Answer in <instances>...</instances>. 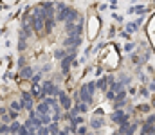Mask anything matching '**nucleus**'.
<instances>
[{
    "label": "nucleus",
    "mask_w": 155,
    "mask_h": 135,
    "mask_svg": "<svg viewBox=\"0 0 155 135\" xmlns=\"http://www.w3.org/2000/svg\"><path fill=\"white\" fill-rule=\"evenodd\" d=\"M110 119L121 126V124H124V123H130V114H126L124 110H114L112 115H110Z\"/></svg>",
    "instance_id": "1"
},
{
    "label": "nucleus",
    "mask_w": 155,
    "mask_h": 135,
    "mask_svg": "<svg viewBox=\"0 0 155 135\" xmlns=\"http://www.w3.org/2000/svg\"><path fill=\"white\" fill-rule=\"evenodd\" d=\"M63 49H69V50H78V47L81 45V38L79 36H67L63 40Z\"/></svg>",
    "instance_id": "2"
},
{
    "label": "nucleus",
    "mask_w": 155,
    "mask_h": 135,
    "mask_svg": "<svg viewBox=\"0 0 155 135\" xmlns=\"http://www.w3.org/2000/svg\"><path fill=\"white\" fill-rule=\"evenodd\" d=\"M56 99H58V104H61V108H63V110H67V112H69V110L72 108V99H71L63 90L60 92V95H58Z\"/></svg>",
    "instance_id": "3"
},
{
    "label": "nucleus",
    "mask_w": 155,
    "mask_h": 135,
    "mask_svg": "<svg viewBox=\"0 0 155 135\" xmlns=\"http://www.w3.org/2000/svg\"><path fill=\"white\" fill-rule=\"evenodd\" d=\"M74 58H76V54H67V56L61 59V72H63V76H67V74H69V70H71V65H72Z\"/></svg>",
    "instance_id": "4"
},
{
    "label": "nucleus",
    "mask_w": 155,
    "mask_h": 135,
    "mask_svg": "<svg viewBox=\"0 0 155 135\" xmlns=\"http://www.w3.org/2000/svg\"><path fill=\"white\" fill-rule=\"evenodd\" d=\"M35 112H36V115H51V106H47L41 101V103H38V106L35 108Z\"/></svg>",
    "instance_id": "5"
},
{
    "label": "nucleus",
    "mask_w": 155,
    "mask_h": 135,
    "mask_svg": "<svg viewBox=\"0 0 155 135\" xmlns=\"http://www.w3.org/2000/svg\"><path fill=\"white\" fill-rule=\"evenodd\" d=\"M103 124H105V119H103V117H90V128H94V130H101Z\"/></svg>",
    "instance_id": "6"
},
{
    "label": "nucleus",
    "mask_w": 155,
    "mask_h": 135,
    "mask_svg": "<svg viewBox=\"0 0 155 135\" xmlns=\"http://www.w3.org/2000/svg\"><path fill=\"white\" fill-rule=\"evenodd\" d=\"M54 25H56V20L54 18H47L45 24H43V31H47V34H49V33H52Z\"/></svg>",
    "instance_id": "7"
},
{
    "label": "nucleus",
    "mask_w": 155,
    "mask_h": 135,
    "mask_svg": "<svg viewBox=\"0 0 155 135\" xmlns=\"http://www.w3.org/2000/svg\"><path fill=\"white\" fill-rule=\"evenodd\" d=\"M20 78H22V79H31V78H33V69H31V67H24V69L20 70Z\"/></svg>",
    "instance_id": "8"
},
{
    "label": "nucleus",
    "mask_w": 155,
    "mask_h": 135,
    "mask_svg": "<svg viewBox=\"0 0 155 135\" xmlns=\"http://www.w3.org/2000/svg\"><path fill=\"white\" fill-rule=\"evenodd\" d=\"M9 106H11V110H13V112H16V114H20V112L24 110V103H22V101H11V104H9Z\"/></svg>",
    "instance_id": "9"
},
{
    "label": "nucleus",
    "mask_w": 155,
    "mask_h": 135,
    "mask_svg": "<svg viewBox=\"0 0 155 135\" xmlns=\"http://www.w3.org/2000/svg\"><path fill=\"white\" fill-rule=\"evenodd\" d=\"M128 13H139V14H143V13H148V7H144V5H132L128 9Z\"/></svg>",
    "instance_id": "10"
},
{
    "label": "nucleus",
    "mask_w": 155,
    "mask_h": 135,
    "mask_svg": "<svg viewBox=\"0 0 155 135\" xmlns=\"http://www.w3.org/2000/svg\"><path fill=\"white\" fill-rule=\"evenodd\" d=\"M94 85H96V88L103 90V92H105V90H108V87H107V76H105V78H101V79H97Z\"/></svg>",
    "instance_id": "11"
},
{
    "label": "nucleus",
    "mask_w": 155,
    "mask_h": 135,
    "mask_svg": "<svg viewBox=\"0 0 155 135\" xmlns=\"http://www.w3.org/2000/svg\"><path fill=\"white\" fill-rule=\"evenodd\" d=\"M137 29H139V25L135 22H128L126 24V34H134V33H137Z\"/></svg>",
    "instance_id": "12"
},
{
    "label": "nucleus",
    "mask_w": 155,
    "mask_h": 135,
    "mask_svg": "<svg viewBox=\"0 0 155 135\" xmlns=\"http://www.w3.org/2000/svg\"><path fill=\"white\" fill-rule=\"evenodd\" d=\"M20 126H22V124H20V123H18V121H11V123H9V133H18V130H20Z\"/></svg>",
    "instance_id": "13"
},
{
    "label": "nucleus",
    "mask_w": 155,
    "mask_h": 135,
    "mask_svg": "<svg viewBox=\"0 0 155 135\" xmlns=\"http://www.w3.org/2000/svg\"><path fill=\"white\" fill-rule=\"evenodd\" d=\"M47 128V132L51 135H58V132H60V128H58V123H51L49 126H45Z\"/></svg>",
    "instance_id": "14"
},
{
    "label": "nucleus",
    "mask_w": 155,
    "mask_h": 135,
    "mask_svg": "<svg viewBox=\"0 0 155 135\" xmlns=\"http://www.w3.org/2000/svg\"><path fill=\"white\" fill-rule=\"evenodd\" d=\"M38 119H40V123H41V126H49L52 123L51 115H38Z\"/></svg>",
    "instance_id": "15"
},
{
    "label": "nucleus",
    "mask_w": 155,
    "mask_h": 135,
    "mask_svg": "<svg viewBox=\"0 0 155 135\" xmlns=\"http://www.w3.org/2000/svg\"><path fill=\"white\" fill-rule=\"evenodd\" d=\"M65 56H67V50H65V49H56V50H54V58H56V59H63Z\"/></svg>",
    "instance_id": "16"
},
{
    "label": "nucleus",
    "mask_w": 155,
    "mask_h": 135,
    "mask_svg": "<svg viewBox=\"0 0 155 135\" xmlns=\"http://www.w3.org/2000/svg\"><path fill=\"white\" fill-rule=\"evenodd\" d=\"M22 101L24 103H33V95L29 92H22Z\"/></svg>",
    "instance_id": "17"
},
{
    "label": "nucleus",
    "mask_w": 155,
    "mask_h": 135,
    "mask_svg": "<svg viewBox=\"0 0 155 135\" xmlns=\"http://www.w3.org/2000/svg\"><path fill=\"white\" fill-rule=\"evenodd\" d=\"M9 133V124H2L0 123V135H7Z\"/></svg>",
    "instance_id": "18"
},
{
    "label": "nucleus",
    "mask_w": 155,
    "mask_h": 135,
    "mask_svg": "<svg viewBox=\"0 0 155 135\" xmlns=\"http://www.w3.org/2000/svg\"><path fill=\"white\" fill-rule=\"evenodd\" d=\"M119 78H121V81H119V83H121V85H123V87H124V85H128V83H130V76H124V74H121V76H119Z\"/></svg>",
    "instance_id": "19"
},
{
    "label": "nucleus",
    "mask_w": 155,
    "mask_h": 135,
    "mask_svg": "<svg viewBox=\"0 0 155 135\" xmlns=\"http://www.w3.org/2000/svg\"><path fill=\"white\" fill-rule=\"evenodd\" d=\"M33 97H36V95H40V87L38 85H33V88H31V92H29Z\"/></svg>",
    "instance_id": "20"
},
{
    "label": "nucleus",
    "mask_w": 155,
    "mask_h": 135,
    "mask_svg": "<svg viewBox=\"0 0 155 135\" xmlns=\"http://www.w3.org/2000/svg\"><path fill=\"white\" fill-rule=\"evenodd\" d=\"M153 123H155V115H153V114H150V115L146 117V123H144V124H150V126H153Z\"/></svg>",
    "instance_id": "21"
},
{
    "label": "nucleus",
    "mask_w": 155,
    "mask_h": 135,
    "mask_svg": "<svg viewBox=\"0 0 155 135\" xmlns=\"http://www.w3.org/2000/svg\"><path fill=\"white\" fill-rule=\"evenodd\" d=\"M41 79V72H38V74H35L33 78H31V81H33V85H38V81Z\"/></svg>",
    "instance_id": "22"
},
{
    "label": "nucleus",
    "mask_w": 155,
    "mask_h": 135,
    "mask_svg": "<svg viewBox=\"0 0 155 135\" xmlns=\"http://www.w3.org/2000/svg\"><path fill=\"white\" fill-rule=\"evenodd\" d=\"M25 49H27V42L25 40H20L18 42V50H25Z\"/></svg>",
    "instance_id": "23"
},
{
    "label": "nucleus",
    "mask_w": 155,
    "mask_h": 135,
    "mask_svg": "<svg viewBox=\"0 0 155 135\" xmlns=\"http://www.w3.org/2000/svg\"><path fill=\"white\" fill-rule=\"evenodd\" d=\"M132 63H134V65H141V58H139L137 54H132Z\"/></svg>",
    "instance_id": "24"
},
{
    "label": "nucleus",
    "mask_w": 155,
    "mask_h": 135,
    "mask_svg": "<svg viewBox=\"0 0 155 135\" xmlns=\"http://www.w3.org/2000/svg\"><path fill=\"white\" fill-rule=\"evenodd\" d=\"M24 67H25V58H24V56H20V58H18V69L22 70Z\"/></svg>",
    "instance_id": "25"
},
{
    "label": "nucleus",
    "mask_w": 155,
    "mask_h": 135,
    "mask_svg": "<svg viewBox=\"0 0 155 135\" xmlns=\"http://www.w3.org/2000/svg\"><path fill=\"white\" fill-rule=\"evenodd\" d=\"M56 5V11H63L65 7H67V4H63V2H58V4H54Z\"/></svg>",
    "instance_id": "26"
},
{
    "label": "nucleus",
    "mask_w": 155,
    "mask_h": 135,
    "mask_svg": "<svg viewBox=\"0 0 155 135\" xmlns=\"http://www.w3.org/2000/svg\"><path fill=\"white\" fill-rule=\"evenodd\" d=\"M137 108H139L141 112H150V110H152V106H150V104H141V106H137Z\"/></svg>",
    "instance_id": "27"
},
{
    "label": "nucleus",
    "mask_w": 155,
    "mask_h": 135,
    "mask_svg": "<svg viewBox=\"0 0 155 135\" xmlns=\"http://www.w3.org/2000/svg\"><path fill=\"white\" fill-rule=\"evenodd\" d=\"M107 99H110V101H114V99H116V92H112V90H108V92H107Z\"/></svg>",
    "instance_id": "28"
},
{
    "label": "nucleus",
    "mask_w": 155,
    "mask_h": 135,
    "mask_svg": "<svg viewBox=\"0 0 155 135\" xmlns=\"http://www.w3.org/2000/svg\"><path fill=\"white\" fill-rule=\"evenodd\" d=\"M16 135H29V132H27V128L20 126V130H18V133H16Z\"/></svg>",
    "instance_id": "29"
},
{
    "label": "nucleus",
    "mask_w": 155,
    "mask_h": 135,
    "mask_svg": "<svg viewBox=\"0 0 155 135\" xmlns=\"http://www.w3.org/2000/svg\"><path fill=\"white\" fill-rule=\"evenodd\" d=\"M22 103H24V101H22ZM24 108H25V110H29V112H31V110H35V108H33V103H24Z\"/></svg>",
    "instance_id": "30"
},
{
    "label": "nucleus",
    "mask_w": 155,
    "mask_h": 135,
    "mask_svg": "<svg viewBox=\"0 0 155 135\" xmlns=\"http://www.w3.org/2000/svg\"><path fill=\"white\" fill-rule=\"evenodd\" d=\"M124 50L132 52V50H134V43H126V45H124Z\"/></svg>",
    "instance_id": "31"
},
{
    "label": "nucleus",
    "mask_w": 155,
    "mask_h": 135,
    "mask_svg": "<svg viewBox=\"0 0 155 135\" xmlns=\"http://www.w3.org/2000/svg\"><path fill=\"white\" fill-rule=\"evenodd\" d=\"M108 36H110V38L116 36V29H110V31H108Z\"/></svg>",
    "instance_id": "32"
},
{
    "label": "nucleus",
    "mask_w": 155,
    "mask_h": 135,
    "mask_svg": "<svg viewBox=\"0 0 155 135\" xmlns=\"http://www.w3.org/2000/svg\"><path fill=\"white\" fill-rule=\"evenodd\" d=\"M148 90H150V92H153V90H155V83H153V81H150V88H148Z\"/></svg>",
    "instance_id": "33"
},
{
    "label": "nucleus",
    "mask_w": 155,
    "mask_h": 135,
    "mask_svg": "<svg viewBox=\"0 0 155 135\" xmlns=\"http://www.w3.org/2000/svg\"><path fill=\"white\" fill-rule=\"evenodd\" d=\"M114 20H117V22H123V16H119V14H114Z\"/></svg>",
    "instance_id": "34"
},
{
    "label": "nucleus",
    "mask_w": 155,
    "mask_h": 135,
    "mask_svg": "<svg viewBox=\"0 0 155 135\" xmlns=\"http://www.w3.org/2000/svg\"><path fill=\"white\" fill-rule=\"evenodd\" d=\"M112 135H119V133H117V132H116V133H112Z\"/></svg>",
    "instance_id": "35"
},
{
    "label": "nucleus",
    "mask_w": 155,
    "mask_h": 135,
    "mask_svg": "<svg viewBox=\"0 0 155 135\" xmlns=\"http://www.w3.org/2000/svg\"><path fill=\"white\" fill-rule=\"evenodd\" d=\"M2 7H4V5H0V11H2Z\"/></svg>",
    "instance_id": "36"
},
{
    "label": "nucleus",
    "mask_w": 155,
    "mask_h": 135,
    "mask_svg": "<svg viewBox=\"0 0 155 135\" xmlns=\"http://www.w3.org/2000/svg\"><path fill=\"white\" fill-rule=\"evenodd\" d=\"M141 135H143V133H141Z\"/></svg>",
    "instance_id": "37"
}]
</instances>
